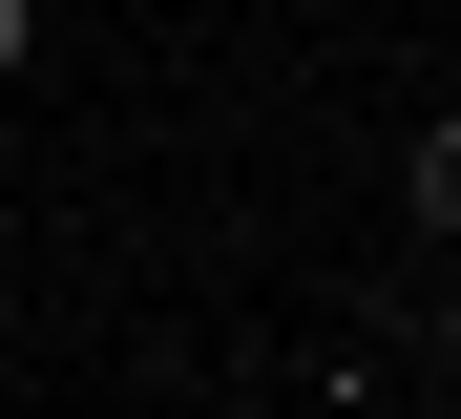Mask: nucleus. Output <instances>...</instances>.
Instances as JSON below:
<instances>
[{"label": "nucleus", "mask_w": 461, "mask_h": 419, "mask_svg": "<svg viewBox=\"0 0 461 419\" xmlns=\"http://www.w3.org/2000/svg\"><path fill=\"white\" fill-rule=\"evenodd\" d=\"M399 210H420V231H461V105H440V126L399 147Z\"/></svg>", "instance_id": "nucleus-1"}, {"label": "nucleus", "mask_w": 461, "mask_h": 419, "mask_svg": "<svg viewBox=\"0 0 461 419\" xmlns=\"http://www.w3.org/2000/svg\"><path fill=\"white\" fill-rule=\"evenodd\" d=\"M22 63H42V0H0V84H22Z\"/></svg>", "instance_id": "nucleus-2"}, {"label": "nucleus", "mask_w": 461, "mask_h": 419, "mask_svg": "<svg viewBox=\"0 0 461 419\" xmlns=\"http://www.w3.org/2000/svg\"><path fill=\"white\" fill-rule=\"evenodd\" d=\"M440 378H461V294H440Z\"/></svg>", "instance_id": "nucleus-3"}]
</instances>
